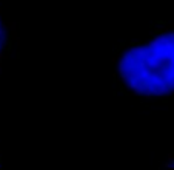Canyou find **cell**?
Masks as SVG:
<instances>
[{
	"instance_id": "cell-1",
	"label": "cell",
	"mask_w": 174,
	"mask_h": 170,
	"mask_svg": "<svg viewBox=\"0 0 174 170\" xmlns=\"http://www.w3.org/2000/svg\"><path fill=\"white\" fill-rule=\"evenodd\" d=\"M113 85L123 96L174 98V23L156 22L148 31L117 46Z\"/></svg>"
},
{
	"instance_id": "cell-2",
	"label": "cell",
	"mask_w": 174,
	"mask_h": 170,
	"mask_svg": "<svg viewBox=\"0 0 174 170\" xmlns=\"http://www.w3.org/2000/svg\"><path fill=\"white\" fill-rule=\"evenodd\" d=\"M14 46V34L9 23L0 16V67L9 57Z\"/></svg>"
}]
</instances>
